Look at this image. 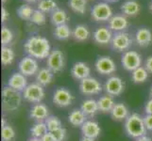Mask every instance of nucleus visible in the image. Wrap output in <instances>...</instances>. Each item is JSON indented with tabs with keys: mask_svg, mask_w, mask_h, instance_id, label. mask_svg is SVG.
Returning <instances> with one entry per match:
<instances>
[{
	"mask_svg": "<svg viewBox=\"0 0 152 141\" xmlns=\"http://www.w3.org/2000/svg\"><path fill=\"white\" fill-rule=\"evenodd\" d=\"M23 98L26 101L31 103H39L44 100L45 96V88L38 83H31L25 88L22 92Z\"/></svg>",
	"mask_w": 152,
	"mask_h": 141,
	"instance_id": "20e7f679",
	"label": "nucleus"
},
{
	"mask_svg": "<svg viewBox=\"0 0 152 141\" xmlns=\"http://www.w3.org/2000/svg\"><path fill=\"white\" fill-rule=\"evenodd\" d=\"M148 74L149 72L145 70V67H139L132 72V80L135 84H142L148 80Z\"/></svg>",
	"mask_w": 152,
	"mask_h": 141,
	"instance_id": "c85d7f7f",
	"label": "nucleus"
},
{
	"mask_svg": "<svg viewBox=\"0 0 152 141\" xmlns=\"http://www.w3.org/2000/svg\"><path fill=\"white\" fill-rule=\"evenodd\" d=\"M80 141H96V139H93V138H89V137H82Z\"/></svg>",
	"mask_w": 152,
	"mask_h": 141,
	"instance_id": "de8ad7c7",
	"label": "nucleus"
},
{
	"mask_svg": "<svg viewBox=\"0 0 152 141\" xmlns=\"http://www.w3.org/2000/svg\"><path fill=\"white\" fill-rule=\"evenodd\" d=\"M53 35L57 40H65L70 38V36L72 35V32H71V29L69 28V27H68L66 24H64V25H61L56 27L54 29Z\"/></svg>",
	"mask_w": 152,
	"mask_h": 141,
	"instance_id": "7c9ffc66",
	"label": "nucleus"
},
{
	"mask_svg": "<svg viewBox=\"0 0 152 141\" xmlns=\"http://www.w3.org/2000/svg\"><path fill=\"white\" fill-rule=\"evenodd\" d=\"M14 51L10 46H2L1 48V63L4 66L10 65L14 60Z\"/></svg>",
	"mask_w": 152,
	"mask_h": 141,
	"instance_id": "2f4dec72",
	"label": "nucleus"
},
{
	"mask_svg": "<svg viewBox=\"0 0 152 141\" xmlns=\"http://www.w3.org/2000/svg\"><path fill=\"white\" fill-rule=\"evenodd\" d=\"M53 74H54L48 68H42L36 74V83H38L43 87L48 86L53 81Z\"/></svg>",
	"mask_w": 152,
	"mask_h": 141,
	"instance_id": "393cba45",
	"label": "nucleus"
},
{
	"mask_svg": "<svg viewBox=\"0 0 152 141\" xmlns=\"http://www.w3.org/2000/svg\"><path fill=\"white\" fill-rule=\"evenodd\" d=\"M96 71L103 75H110L116 71V64L111 56H102L97 57L95 63Z\"/></svg>",
	"mask_w": 152,
	"mask_h": 141,
	"instance_id": "9d476101",
	"label": "nucleus"
},
{
	"mask_svg": "<svg viewBox=\"0 0 152 141\" xmlns=\"http://www.w3.org/2000/svg\"><path fill=\"white\" fill-rule=\"evenodd\" d=\"M29 116L33 119L36 122L38 121H45L46 119L49 117V109L45 103H35L34 106L30 108Z\"/></svg>",
	"mask_w": 152,
	"mask_h": 141,
	"instance_id": "dca6fc26",
	"label": "nucleus"
},
{
	"mask_svg": "<svg viewBox=\"0 0 152 141\" xmlns=\"http://www.w3.org/2000/svg\"><path fill=\"white\" fill-rule=\"evenodd\" d=\"M28 141H42L41 138H36V137H31L28 139Z\"/></svg>",
	"mask_w": 152,
	"mask_h": 141,
	"instance_id": "09e8293b",
	"label": "nucleus"
},
{
	"mask_svg": "<svg viewBox=\"0 0 152 141\" xmlns=\"http://www.w3.org/2000/svg\"><path fill=\"white\" fill-rule=\"evenodd\" d=\"M111 116L114 119V121H126L129 116V110L128 106L123 103H117L114 104L113 110L111 111Z\"/></svg>",
	"mask_w": 152,
	"mask_h": 141,
	"instance_id": "aec40b11",
	"label": "nucleus"
},
{
	"mask_svg": "<svg viewBox=\"0 0 152 141\" xmlns=\"http://www.w3.org/2000/svg\"><path fill=\"white\" fill-rule=\"evenodd\" d=\"M24 1L28 2V3H35V2L39 1V0H24Z\"/></svg>",
	"mask_w": 152,
	"mask_h": 141,
	"instance_id": "8fccbe9b",
	"label": "nucleus"
},
{
	"mask_svg": "<svg viewBox=\"0 0 152 141\" xmlns=\"http://www.w3.org/2000/svg\"><path fill=\"white\" fill-rule=\"evenodd\" d=\"M1 1H2V3H5V2L7 1V0H1Z\"/></svg>",
	"mask_w": 152,
	"mask_h": 141,
	"instance_id": "5fc2aeb1",
	"label": "nucleus"
},
{
	"mask_svg": "<svg viewBox=\"0 0 152 141\" xmlns=\"http://www.w3.org/2000/svg\"><path fill=\"white\" fill-rule=\"evenodd\" d=\"M80 130L83 137L93 139L97 138L101 134V128L99 126L98 122L93 121V119L86 121L84 124L80 127Z\"/></svg>",
	"mask_w": 152,
	"mask_h": 141,
	"instance_id": "4468645a",
	"label": "nucleus"
},
{
	"mask_svg": "<svg viewBox=\"0 0 152 141\" xmlns=\"http://www.w3.org/2000/svg\"><path fill=\"white\" fill-rule=\"evenodd\" d=\"M72 36L77 41H85L90 37V30L85 25H77L73 30Z\"/></svg>",
	"mask_w": 152,
	"mask_h": 141,
	"instance_id": "bb28decb",
	"label": "nucleus"
},
{
	"mask_svg": "<svg viewBox=\"0 0 152 141\" xmlns=\"http://www.w3.org/2000/svg\"><path fill=\"white\" fill-rule=\"evenodd\" d=\"M103 88L106 94L113 97L120 96L125 90V83L119 76H111L105 82Z\"/></svg>",
	"mask_w": 152,
	"mask_h": 141,
	"instance_id": "0eeeda50",
	"label": "nucleus"
},
{
	"mask_svg": "<svg viewBox=\"0 0 152 141\" xmlns=\"http://www.w3.org/2000/svg\"><path fill=\"white\" fill-rule=\"evenodd\" d=\"M87 121V116L81 111V109H73L68 114V121L74 127H81Z\"/></svg>",
	"mask_w": 152,
	"mask_h": 141,
	"instance_id": "412c9836",
	"label": "nucleus"
},
{
	"mask_svg": "<svg viewBox=\"0 0 152 141\" xmlns=\"http://www.w3.org/2000/svg\"><path fill=\"white\" fill-rule=\"evenodd\" d=\"M68 20V15L65 10L61 9H57L50 15V21L55 27L66 24Z\"/></svg>",
	"mask_w": 152,
	"mask_h": 141,
	"instance_id": "cd10ccee",
	"label": "nucleus"
},
{
	"mask_svg": "<svg viewBox=\"0 0 152 141\" xmlns=\"http://www.w3.org/2000/svg\"><path fill=\"white\" fill-rule=\"evenodd\" d=\"M33 12H34V9L27 4L21 5V6L17 9V15L22 20H29L30 21Z\"/></svg>",
	"mask_w": 152,
	"mask_h": 141,
	"instance_id": "f704fd0d",
	"label": "nucleus"
},
{
	"mask_svg": "<svg viewBox=\"0 0 152 141\" xmlns=\"http://www.w3.org/2000/svg\"><path fill=\"white\" fill-rule=\"evenodd\" d=\"M80 91L86 96H93L99 94L102 90L103 87L101 83L99 82L96 78L89 76L85 79L80 81Z\"/></svg>",
	"mask_w": 152,
	"mask_h": 141,
	"instance_id": "39448f33",
	"label": "nucleus"
},
{
	"mask_svg": "<svg viewBox=\"0 0 152 141\" xmlns=\"http://www.w3.org/2000/svg\"><path fill=\"white\" fill-rule=\"evenodd\" d=\"M149 96L150 98H152V87H150V90H149Z\"/></svg>",
	"mask_w": 152,
	"mask_h": 141,
	"instance_id": "603ef678",
	"label": "nucleus"
},
{
	"mask_svg": "<svg viewBox=\"0 0 152 141\" xmlns=\"http://www.w3.org/2000/svg\"><path fill=\"white\" fill-rule=\"evenodd\" d=\"M135 40L139 46L146 47L152 43V33L148 28H140L135 33Z\"/></svg>",
	"mask_w": 152,
	"mask_h": 141,
	"instance_id": "4be33fe9",
	"label": "nucleus"
},
{
	"mask_svg": "<svg viewBox=\"0 0 152 141\" xmlns=\"http://www.w3.org/2000/svg\"><path fill=\"white\" fill-rule=\"evenodd\" d=\"M97 104H98V108H99V111L100 112L111 113L115 103H114L113 96L109 95V94H105V95L101 96L100 98H98Z\"/></svg>",
	"mask_w": 152,
	"mask_h": 141,
	"instance_id": "a878e982",
	"label": "nucleus"
},
{
	"mask_svg": "<svg viewBox=\"0 0 152 141\" xmlns=\"http://www.w3.org/2000/svg\"><path fill=\"white\" fill-rule=\"evenodd\" d=\"M145 68L149 74H152V56H149L148 59H145Z\"/></svg>",
	"mask_w": 152,
	"mask_h": 141,
	"instance_id": "79ce46f5",
	"label": "nucleus"
},
{
	"mask_svg": "<svg viewBox=\"0 0 152 141\" xmlns=\"http://www.w3.org/2000/svg\"><path fill=\"white\" fill-rule=\"evenodd\" d=\"M125 132L129 137L137 139L146 133V128L144 122V117L138 113H132L125 121Z\"/></svg>",
	"mask_w": 152,
	"mask_h": 141,
	"instance_id": "f03ea898",
	"label": "nucleus"
},
{
	"mask_svg": "<svg viewBox=\"0 0 152 141\" xmlns=\"http://www.w3.org/2000/svg\"><path fill=\"white\" fill-rule=\"evenodd\" d=\"M105 1H107V2H116V1H118V0H105Z\"/></svg>",
	"mask_w": 152,
	"mask_h": 141,
	"instance_id": "864d4df0",
	"label": "nucleus"
},
{
	"mask_svg": "<svg viewBox=\"0 0 152 141\" xmlns=\"http://www.w3.org/2000/svg\"><path fill=\"white\" fill-rule=\"evenodd\" d=\"M121 63L125 70L129 72H133L137 68L141 67L142 64V57L140 54L135 51H127L123 54L121 57Z\"/></svg>",
	"mask_w": 152,
	"mask_h": 141,
	"instance_id": "9b49d317",
	"label": "nucleus"
},
{
	"mask_svg": "<svg viewBox=\"0 0 152 141\" xmlns=\"http://www.w3.org/2000/svg\"><path fill=\"white\" fill-rule=\"evenodd\" d=\"M53 134V135L55 137V138L57 139V141H64L66 137V134H67V132H66V129L64 127H61L59 129L55 130V131L51 132Z\"/></svg>",
	"mask_w": 152,
	"mask_h": 141,
	"instance_id": "ea45409f",
	"label": "nucleus"
},
{
	"mask_svg": "<svg viewBox=\"0 0 152 141\" xmlns=\"http://www.w3.org/2000/svg\"><path fill=\"white\" fill-rule=\"evenodd\" d=\"M144 122H145L146 130L152 131V115L146 114L145 116L144 117Z\"/></svg>",
	"mask_w": 152,
	"mask_h": 141,
	"instance_id": "a19ab883",
	"label": "nucleus"
},
{
	"mask_svg": "<svg viewBox=\"0 0 152 141\" xmlns=\"http://www.w3.org/2000/svg\"><path fill=\"white\" fill-rule=\"evenodd\" d=\"M91 16L96 22H106L113 16L112 8L109 6L108 3H97L92 8Z\"/></svg>",
	"mask_w": 152,
	"mask_h": 141,
	"instance_id": "6e6552de",
	"label": "nucleus"
},
{
	"mask_svg": "<svg viewBox=\"0 0 152 141\" xmlns=\"http://www.w3.org/2000/svg\"><path fill=\"white\" fill-rule=\"evenodd\" d=\"M48 132V129L46 127V124L45 121L36 122L34 125H32V127L30 128L31 137L42 138Z\"/></svg>",
	"mask_w": 152,
	"mask_h": 141,
	"instance_id": "c756f323",
	"label": "nucleus"
},
{
	"mask_svg": "<svg viewBox=\"0 0 152 141\" xmlns=\"http://www.w3.org/2000/svg\"><path fill=\"white\" fill-rule=\"evenodd\" d=\"M23 94L13 90L9 86L5 87L2 90V108L6 112H14L22 103Z\"/></svg>",
	"mask_w": 152,
	"mask_h": 141,
	"instance_id": "7ed1b4c3",
	"label": "nucleus"
},
{
	"mask_svg": "<svg viewBox=\"0 0 152 141\" xmlns=\"http://www.w3.org/2000/svg\"><path fill=\"white\" fill-rule=\"evenodd\" d=\"M42 141H57V139L55 138V137L53 135L51 132H48L43 137L41 138Z\"/></svg>",
	"mask_w": 152,
	"mask_h": 141,
	"instance_id": "37998d69",
	"label": "nucleus"
},
{
	"mask_svg": "<svg viewBox=\"0 0 152 141\" xmlns=\"http://www.w3.org/2000/svg\"><path fill=\"white\" fill-rule=\"evenodd\" d=\"M121 12L125 16H135L140 12V5L135 0H128L121 5Z\"/></svg>",
	"mask_w": 152,
	"mask_h": 141,
	"instance_id": "5701e85b",
	"label": "nucleus"
},
{
	"mask_svg": "<svg viewBox=\"0 0 152 141\" xmlns=\"http://www.w3.org/2000/svg\"><path fill=\"white\" fill-rule=\"evenodd\" d=\"M75 100L74 95L65 87H59L54 91L52 101L60 107H67L71 106Z\"/></svg>",
	"mask_w": 152,
	"mask_h": 141,
	"instance_id": "f8f14e48",
	"label": "nucleus"
},
{
	"mask_svg": "<svg viewBox=\"0 0 152 141\" xmlns=\"http://www.w3.org/2000/svg\"><path fill=\"white\" fill-rule=\"evenodd\" d=\"M149 9H150V12H152V0H151V2L149 4Z\"/></svg>",
	"mask_w": 152,
	"mask_h": 141,
	"instance_id": "3c124183",
	"label": "nucleus"
},
{
	"mask_svg": "<svg viewBox=\"0 0 152 141\" xmlns=\"http://www.w3.org/2000/svg\"><path fill=\"white\" fill-rule=\"evenodd\" d=\"M80 109L87 117H94L99 111L97 101L95 99H86L82 102Z\"/></svg>",
	"mask_w": 152,
	"mask_h": 141,
	"instance_id": "b1692460",
	"label": "nucleus"
},
{
	"mask_svg": "<svg viewBox=\"0 0 152 141\" xmlns=\"http://www.w3.org/2000/svg\"><path fill=\"white\" fill-rule=\"evenodd\" d=\"M68 6L74 12L83 14L86 12L87 0H68Z\"/></svg>",
	"mask_w": 152,
	"mask_h": 141,
	"instance_id": "72a5a7b5",
	"label": "nucleus"
},
{
	"mask_svg": "<svg viewBox=\"0 0 152 141\" xmlns=\"http://www.w3.org/2000/svg\"><path fill=\"white\" fill-rule=\"evenodd\" d=\"M45 122L46 124V127L48 129V132H53L55 130L62 127V123L61 121V119L55 116H49L45 121Z\"/></svg>",
	"mask_w": 152,
	"mask_h": 141,
	"instance_id": "c9c22d12",
	"label": "nucleus"
},
{
	"mask_svg": "<svg viewBox=\"0 0 152 141\" xmlns=\"http://www.w3.org/2000/svg\"><path fill=\"white\" fill-rule=\"evenodd\" d=\"M13 40V34L7 27L3 25L1 29V43L3 46H8Z\"/></svg>",
	"mask_w": 152,
	"mask_h": 141,
	"instance_id": "58836bf2",
	"label": "nucleus"
},
{
	"mask_svg": "<svg viewBox=\"0 0 152 141\" xmlns=\"http://www.w3.org/2000/svg\"><path fill=\"white\" fill-rule=\"evenodd\" d=\"M24 49L28 56L35 59H45L51 53L49 40L42 36H32L27 40L24 44Z\"/></svg>",
	"mask_w": 152,
	"mask_h": 141,
	"instance_id": "f257e3e1",
	"label": "nucleus"
},
{
	"mask_svg": "<svg viewBox=\"0 0 152 141\" xmlns=\"http://www.w3.org/2000/svg\"><path fill=\"white\" fill-rule=\"evenodd\" d=\"M113 34H112V31L110 28L108 27H99L97 28L95 32H94V40L96 43L98 44H101V45H105V44H108L112 41L113 39Z\"/></svg>",
	"mask_w": 152,
	"mask_h": 141,
	"instance_id": "6ab92c4d",
	"label": "nucleus"
},
{
	"mask_svg": "<svg viewBox=\"0 0 152 141\" xmlns=\"http://www.w3.org/2000/svg\"><path fill=\"white\" fill-rule=\"evenodd\" d=\"M28 84L27 76L21 74L20 72L12 74V75L8 80V86L19 92H23L25 88L28 87Z\"/></svg>",
	"mask_w": 152,
	"mask_h": 141,
	"instance_id": "2eb2a0df",
	"label": "nucleus"
},
{
	"mask_svg": "<svg viewBox=\"0 0 152 141\" xmlns=\"http://www.w3.org/2000/svg\"><path fill=\"white\" fill-rule=\"evenodd\" d=\"M109 28L115 32H122L129 27V21L124 14H115L108 21Z\"/></svg>",
	"mask_w": 152,
	"mask_h": 141,
	"instance_id": "f3484780",
	"label": "nucleus"
},
{
	"mask_svg": "<svg viewBox=\"0 0 152 141\" xmlns=\"http://www.w3.org/2000/svg\"><path fill=\"white\" fill-rule=\"evenodd\" d=\"M15 137V131L12 126L6 124L1 129V138L3 141H12Z\"/></svg>",
	"mask_w": 152,
	"mask_h": 141,
	"instance_id": "e433bc0d",
	"label": "nucleus"
},
{
	"mask_svg": "<svg viewBox=\"0 0 152 141\" xmlns=\"http://www.w3.org/2000/svg\"><path fill=\"white\" fill-rule=\"evenodd\" d=\"M46 65L53 74L61 72L64 68V56L62 52L59 49L51 51L46 59Z\"/></svg>",
	"mask_w": 152,
	"mask_h": 141,
	"instance_id": "1a4fd4ad",
	"label": "nucleus"
},
{
	"mask_svg": "<svg viewBox=\"0 0 152 141\" xmlns=\"http://www.w3.org/2000/svg\"><path fill=\"white\" fill-rule=\"evenodd\" d=\"M30 22L37 25H43L46 23V16L45 13L41 12L39 9H34V12L30 19Z\"/></svg>",
	"mask_w": 152,
	"mask_h": 141,
	"instance_id": "4c0bfd02",
	"label": "nucleus"
},
{
	"mask_svg": "<svg viewBox=\"0 0 152 141\" xmlns=\"http://www.w3.org/2000/svg\"><path fill=\"white\" fill-rule=\"evenodd\" d=\"M145 111L146 114L152 115V98H150L149 100L145 103Z\"/></svg>",
	"mask_w": 152,
	"mask_h": 141,
	"instance_id": "c03bdc74",
	"label": "nucleus"
},
{
	"mask_svg": "<svg viewBox=\"0 0 152 141\" xmlns=\"http://www.w3.org/2000/svg\"><path fill=\"white\" fill-rule=\"evenodd\" d=\"M57 9V2L55 0H39L37 4V9L44 13H52Z\"/></svg>",
	"mask_w": 152,
	"mask_h": 141,
	"instance_id": "473e14b6",
	"label": "nucleus"
},
{
	"mask_svg": "<svg viewBox=\"0 0 152 141\" xmlns=\"http://www.w3.org/2000/svg\"><path fill=\"white\" fill-rule=\"evenodd\" d=\"M9 16H10V14L8 12V10L6 9V8L2 7V9H1V21H2V23H4L5 21H7Z\"/></svg>",
	"mask_w": 152,
	"mask_h": 141,
	"instance_id": "a18cd8bd",
	"label": "nucleus"
},
{
	"mask_svg": "<svg viewBox=\"0 0 152 141\" xmlns=\"http://www.w3.org/2000/svg\"><path fill=\"white\" fill-rule=\"evenodd\" d=\"M91 74V69L85 62L78 61L73 65L71 69V74L73 78H75L76 80L81 81L85 78L90 76Z\"/></svg>",
	"mask_w": 152,
	"mask_h": 141,
	"instance_id": "a211bd4d",
	"label": "nucleus"
},
{
	"mask_svg": "<svg viewBox=\"0 0 152 141\" xmlns=\"http://www.w3.org/2000/svg\"><path fill=\"white\" fill-rule=\"evenodd\" d=\"M135 141H152V138L149 137H148L146 134H145V135H143V137L137 138Z\"/></svg>",
	"mask_w": 152,
	"mask_h": 141,
	"instance_id": "49530a36",
	"label": "nucleus"
},
{
	"mask_svg": "<svg viewBox=\"0 0 152 141\" xmlns=\"http://www.w3.org/2000/svg\"><path fill=\"white\" fill-rule=\"evenodd\" d=\"M112 47L117 52H127L132 44V40L127 32H116L113 36L111 41Z\"/></svg>",
	"mask_w": 152,
	"mask_h": 141,
	"instance_id": "423d86ee",
	"label": "nucleus"
},
{
	"mask_svg": "<svg viewBox=\"0 0 152 141\" xmlns=\"http://www.w3.org/2000/svg\"><path fill=\"white\" fill-rule=\"evenodd\" d=\"M18 69L21 74L26 76H32L37 74L39 72V65L35 59L31 56H25L20 60L18 64Z\"/></svg>",
	"mask_w": 152,
	"mask_h": 141,
	"instance_id": "ddd939ff",
	"label": "nucleus"
}]
</instances>
